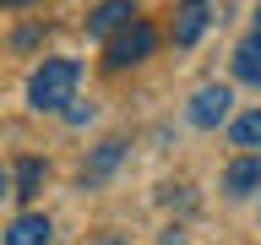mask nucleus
Segmentation results:
<instances>
[{
    "mask_svg": "<svg viewBox=\"0 0 261 245\" xmlns=\"http://www.w3.org/2000/svg\"><path fill=\"white\" fill-rule=\"evenodd\" d=\"M76 82H82V65L65 60V55H55V60H44L38 71H33L28 104H33V109H44V114H55V109H65V104L76 98Z\"/></svg>",
    "mask_w": 261,
    "mask_h": 245,
    "instance_id": "obj_1",
    "label": "nucleus"
},
{
    "mask_svg": "<svg viewBox=\"0 0 261 245\" xmlns=\"http://www.w3.org/2000/svg\"><path fill=\"white\" fill-rule=\"evenodd\" d=\"M152 49H158V33L147 28L142 16H130V22H120V28L109 33V44H103V65H109V71H125V65L147 60Z\"/></svg>",
    "mask_w": 261,
    "mask_h": 245,
    "instance_id": "obj_2",
    "label": "nucleus"
},
{
    "mask_svg": "<svg viewBox=\"0 0 261 245\" xmlns=\"http://www.w3.org/2000/svg\"><path fill=\"white\" fill-rule=\"evenodd\" d=\"M228 104H234V93H228L223 82H207V87H196L191 93V126H223L228 120Z\"/></svg>",
    "mask_w": 261,
    "mask_h": 245,
    "instance_id": "obj_3",
    "label": "nucleus"
},
{
    "mask_svg": "<svg viewBox=\"0 0 261 245\" xmlns=\"http://www.w3.org/2000/svg\"><path fill=\"white\" fill-rule=\"evenodd\" d=\"M49 234H55V229H49L44 212H22V218L6 229V240H0V245H49Z\"/></svg>",
    "mask_w": 261,
    "mask_h": 245,
    "instance_id": "obj_4",
    "label": "nucleus"
},
{
    "mask_svg": "<svg viewBox=\"0 0 261 245\" xmlns=\"http://www.w3.org/2000/svg\"><path fill=\"white\" fill-rule=\"evenodd\" d=\"M207 33V0H179V16H174V44H196Z\"/></svg>",
    "mask_w": 261,
    "mask_h": 245,
    "instance_id": "obj_5",
    "label": "nucleus"
},
{
    "mask_svg": "<svg viewBox=\"0 0 261 245\" xmlns=\"http://www.w3.org/2000/svg\"><path fill=\"white\" fill-rule=\"evenodd\" d=\"M120 158H125V142H103L93 158L82 163V185H103V180H109V169H114Z\"/></svg>",
    "mask_w": 261,
    "mask_h": 245,
    "instance_id": "obj_6",
    "label": "nucleus"
},
{
    "mask_svg": "<svg viewBox=\"0 0 261 245\" xmlns=\"http://www.w3.org/2000/svg\"><path fill=\"white\" fill-rule=\"evenodd\" d=\"M261 185V158H240V163H228V175H223V191L240 202V196H250Z\"/></svg>",
    "mask_w": 261,
    "mask_h": 245,
    "instance_id": "obj_7",
    "label": "nucleus"
},
{
    "mask_svg": "<svg viewBox=\"0 0 261 245\" xmlns=\"http://www.w3.org/2000/svg\"><path fill=\"white\" fill-rule=\"evenodd\" d=\"M136 16V0H103L93 16H87V33H114L120 22H130Z\"/></svg>",
    "mask_w": 261,
    "mask_h": 245,
    "instance_id": "obj_8",
    "label": "nucleus"
},
{
    "mask_svg": "<svg viewBox=\"0 0 261 245\" xmlns=\"http://www.w3.org/2000/svg\"><path fill=\"white\" fill-rule=\"evenodd\" d=\"M38 185H44V163H38V158H22V163L11 169V196L33 202V196H38Z\"/></svg>",
    "mask_w": 261,
    "mask_h": 245,
    "instance_id": "obj_9",
    "label": "nucleus"
},
{
    "mask_svg": "<svg viewBox=\"0 0 261 245\" xmlns=\"http://www.w3.org/2000/svg\"><path fill=\"white\" fill-rule=\"evenodd\" d=\"M234 77L261 87V38H245V44L234 49Z\"/></svg>",
    "mask_w": 261,
    "mask_h": 245,
    "instance_id": "obj_10",
    "label": "nucleus"
},
{
    "mask_svg": "<svg viewBox=\"0 0 261 245\" xmlns=\"http://www.w3.org/2000/svg\"><path fill=\"white\" fill-rule=\"evenodd\" d=\"M228 136H234V147H261V109L240 114V120L228 126Z\"/></svg>",
    "mask_w": 261,
    "mask_h": 245,
    "instance_id": "obj_11",
    "label": "nucleus"
},
{
    "mask_svg": "<svg viewBox=\"0 0 261 245\" xmlns=\"http://www.w3.org/2000/svg\"><path fill=\"white\" fill-rule=\"evenodd\" d=\"M93 245H130V240H125V234H114V229H109V234H98Z\"/></svg>",
    "mask_w": 261,
    "mask_h": 245,
    "instance_id": "obj_12",
    "label": "nucleus"
},
{
    "mask_svg": "<svg viewBox=\"0 0 261 245\" xmlns=\"http://www.w3.org/2000/svg\"><path fill=\"white\" fill-rule=\"evenodd\" d=\"M11 196V169H0V202Z\"/></svg>",
    "mask_w": 261,
    "mask_h": 245,
    "instance_id": "obj_13",
    "label": "nucleus"
},
{
    "mask_svg": "<svg viewBox=\"0 0 261 245\" xmlns=\"http://www.w3.org/2000/svg\"><path fill=\"white\" fill-rule=\"evenodd\" d=\"M250 38H261V6H256V33H250Z\"/></svg>",
    "mask_w": 261,
    "mask_h": 245,
    "instance_id": "obj_14",
    "label": "nucleus"
},
{
    "mask_svg": "<svg viewBox=\"0 0 261 245\" xmlns=\"http://www.w3.org/2000/svg\"><path fill=\"white\" fill-rule=\"evenodd\" d=\"M6 6H28V0H6Z\"/></svg>",
    "mask_w": 261,
    "mask_h": 245,
    "instance_id": "obj_15",
    "label": "nucleus"
}]
</instances>
